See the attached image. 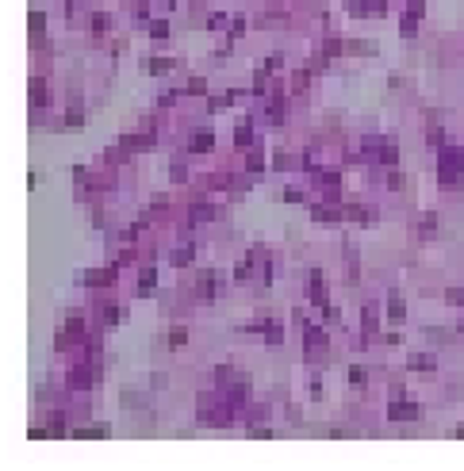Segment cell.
<instances>
[{"label": "cell", "mask_w": 464, "mask_h": 471, "mask_svg": "<svg viewBox=\"0 0 464 471\" xmlns=\"http://www.w3.org/2000/svg\"><path fill=\"white\" fill-rule=\"evenodd\" d=\"M461 165H464L461 150H441V165H437V180H441V188H457V184H461Z\"/></svg>", "instance_id": "6da1fadb"}, {"label": "cell", "mask_w": 464, "mask_h": 471, "mask_svg": "<svg viewBox=\"0 0 464 471\" xmlns=\"http://www.w3.org/2000/svg\"><path fill=\"white\" fill-rule=\"evenodd\" d=\"M388 421H422V406L418 402H399L395 399L388 406Z\"/></svg>", "instance_id": "7a4b0ae2"}, {"label": "cell", "mask_w": 464, "mask_h": 471, "mask_svg": "<svg viewBox=\"0 0 464 471\" xmlns=\"http://www.w3.org/2000/svg\"><path fill=\"white\" fill-rule=\"evenodd\" d=\"M303 345H307L311 357H319L322 349H326V329H322V326H307L303 329Z\"/></svg>", "instance_id": "3957f363"}, {"label": "cell", "mask_w": 464, "mask_h": 471, "mask_svg": "<svg viewBox=\"0 0 464 471\" xmlns=\"http://www.w3.org/2000/svg\"><path fill=\"white\" fill-rule=\"evenodd\" d=\"M211 146H215V134H211V130H196L192 142H188V150H192V154H207Z\"/></svg>", "instance_id": "277c9868"}, {"label": "cell", "mask_w": 464, "mask_h": 471, "mask_svg": "<svg viewBox=\"0 0 464 471\" xmlns=\"http://www.w3.org/2000/svg\"><path fill=\"white\" fill-rule=\"evenodd\" d=\"M92 375H96V371L73 368V371H69V387H73V391H88V387H92Z\"/></svg>", "instance_id": "5b68a950"}, {"label": "cell", "mask_w": 464, "mask_h": 471, "mask_svg": "<svg viewBox=\"0 0 464 471\" xmlns=\"http://www.w3.org/2000/svg\"><path fill=\"white\" fill-rule=\"evenodd\" d=\"M311 303L315 307H326V287H322V272H311Z\"/></svg>", "instance_id": "8992f818"}, {"label": "cell", "mask_w": 464, "mask_h": 471, "mask_svg": "<svg viewBox=\"0 0 464 471\" xmlns=\"http://www.w3.org/2000/svg\"><path fill=\"white\" fill-rule=\"evenodd\" d=\"M406 368H410V371H434V368H437V360L430 357V353H414V357L406 360Z\"/></svg>", "instance_id": "52a82bcc"}, {"label": "cell", "mask_w": 464, "mask_h": 471, "mask_svg": "<svg viewBox=\"0 0 464 471\" xmlns=\"http://www.w3.org/2000/svg\"><path fill=\"white\" fill-rule=\"evenodd\" d=\"M219 280H215V272H207V276H200V299L203 303H211V299H215V291H219Z\"/></svg>", "instance_id": "ba28073f"}, {"label": "cell", "mask_w": 464, "mask_h": 471, "mask_svg": "<svg viewBox=\"0 0 464 471\" xmlns=\"http://www.w3.org/2000/svg\"><path fill=\"white\" fill-rule=\"evenodd\" d=\"M31 104H35V107H46V81L43 77L31 81Z\"/></svg>", "instance_id": "9c48e42d"}, {"label": "cell", "mask_w": 464, "mask_h": 471, "mask_svg": "<svg viewBox=\"0 0 464 471\" xmlns=\"http://www.w3.org/2000/svg\"><path fill=\"white\" fill-rule=\"evenodd\" d=\"M154 280H158V272L142 268V276H138V295H150V291H154Z\"/></svg>", "instance_id": "30bf717a"}, {"label": "cell", "mask_w": 464, "mask_h": 471, "mask_svg": "<svg viewBox=\"0 0 464 471\" xmlns=\"http://www.w3.org/2000/svg\"><path fill=\"white\" fill-rule=\"evenodd\" d=\"M207 218H215V207H207V203H192V222H207Z\"/></svg>", "instance_id": "8fae6325"}, {"label": "cell", "mask_w": 464, "mask_h": 471, "mask_svg": "<svg viewBox=\"0 0 464 471\" xmlns=\"http://www.w3.org/2000/svg\"><path fill=\"white\" fill-rule=\"evenodd\" d=\"M418 19H422V15H414V12H406V15H403V23H399V31H403L406 39H410V35L418 31Z\"/></svg>", "instance_id": "7c38bea8"}, {"label": "cell", "mask_w": 464, "mask_h": 471, "mask_svg": "<svg viewBox=\"0 0 464 471\" xmlns=\"http://www.w3.org/2000/svg\"><path fill=\"white\" fill-rule=\"evenodd\" d=\"M146 69H150V73H169V69H173V61H169V57H150Z\"/></svg>", "instance_id": "4fadbf2b"}, {"label": "cell", "mask_w": 464, "mask_h": 471, "mask_svg": "<svg viewBox=\"0 0 464 471\" xmlns=\"http://www.w3.org/2000/svg\"><path fill=\"white\" fill-rule=\"evenodd\" d=\"M249 142H253V130H249V127H238V130H234V146H238V150H246Z\"/></svg>", "instance_id": "5bb4252c"}, {"label": "cell", "mask_w": 464, "mask_h": 471, "mask_svg": "<svg viewBox=\"0 0 464 471\" xmlns=\"http://www.w3.org/2000/svg\"><path fill=\"white\" fill-rule=\"evenodd\" d=\"M403 303H399V299H395V295H392V303H388V322H403Z\"/></svg>", "instance_id": "9a60e30c"}, {"label": "cell", "mask_w": 464, "mask_h": 471, "mask_svg": "<svg viewBox=\"0 0 464 471\" xmlns=\"http://www.w3.org/2000/svg\"><path fill=\"white\" fill-rule=\"evenodd\" d=\"M100 318H104V326H116L119 318H123V311H119V307H104Z\"/></svg>", "instance_id": "2e32d148"}, {"label": "cell", "mask_w": 464, "mask_h": 471, "mask_svg": "<svg viewBox=\"0 0 464 471\" xmlns=\"http://www.w3.org/2000/svg\"><path fill=\"white\" fill-rule=\"evenodd\" d=\"M150 35H154V39H169V23H165V19H154V23H150Z\"/></svg>", "instance_id": "e0dca14e"}, {"label": "cell", "mask_w": 464, "mask_h": 471, "mask_svg": "<svg viewBox=\"0 0 464 471\" xmlns=\"http://www.w3.org/2000/svg\"><path fill=\"white\" fill-rule=\"evenodd\" d=\"M81 123H85V111H81V107H69V111H65V127H81Z\"/></svg>", "instance_id": "ac0fdd59"}, {"label": "cell", "mask_w": 464, "mask_h": 471, "mask_svg": "<svg viewBox=\"0 0 464 471\" xmlns=\"http://www.w3.org/2000/svg\"><path fill=\"white\" fill-rule=\"evenodd\" d=\"M307 81H311V77H307V69L291 73V92H303V88H307Z\"/></svg>", "instance_id": "d6986e66"}, {"label": "cell", "mask_w": 464, "mask_h": 471, "mask_svg": "<svg viewBox=\"0 0 464 471\" xmlns=\"http://www.w3.org/2000/svg\"><path fill=\"white\" fill-rule=\"evenodd\" d=\"M349 50H353V54H376V43L361 39V43H349Z\"/></svg>", "instance_id": "ffe728a7"}, {"label": "cell", "mask_w": 464, "mask_h": 471, "mask_svg": "<svg viewBox=\"0 0 464 471\" xmlns=\"http://www.w3.org/2000/svg\"><path fill=\"white\" fill-rule=\"evenodd\" d=\"M364 333H376V307H364Z\"/></svg>", "instance_id": "44dd1931"}, {"label": "cell", "mask_w": 464, "mask_h": 471, "mask_svg": "<svg viewBox=\"0 0 464 471\" xmlns=\"http://www.w3.org/2000/svg\"><path fill=\"white\" fill-rule=\"evenodd\" d=\"M43 23H46V15H43V12H31V35H35V39L43 35Z\"/></svg>", "instance_id": "7402d4cb"}, {"label": "cell", "mask_w": 464, "mask_h": 471, "mask_svg": "<svg viewBox=\"0 0 464 471\" xmlns=\"http://www.w3.org/2000/svg\"><path fill=\"white\" fill-rule=\"evenodd\" d=\"M364 379H368V371H364V368H357V364H353V368H349V383H353V387H361Z\"/></svg>", "instance_id": "603a6c76"}, {"label": "cell", "mask_w": 464, "mask_h": 471, "mask_svg": "<svg viewBox=\"0 0 464 471\" xmlns=\"http://www.w3.org/2000/svg\"><path fill=\"white\" fill-rule=\"evenodd\" d=\"M188 261H192V249H176V253H173V264H176V268H184Z\"/></svg>", "instance_id": "cb8c5ba5"}, {"label": "cell", "mask_w": 464, "mask_h": 471, "mask_svg": "<svg viewBox=\"0 0 464 471\" xmlns=\"http://www.w3.org/2000/svg\"><path fill=\"white\" fill-rule=\"evenodd\" d=\"M246 169H249V172H261V169H265V157H261V154H249Z\"/></svg>", "instance_id": "d4e9b609"}, {"label": "cell", "mask_w": 464, "mask_h": 471, "mask_svg": "<svg viewBox=\"0 0 464 471\" xmlns=\"http://www.w3.org/2000/svg\"><path fill=\"white\" fill-rule=\"evenodd\" d=\"M188 92H192V96L207 92V81H203V77H192V81H188Z\"/></svg>", "instance_id": "484cf974"}, {"label": "cell", "mask_w": 464, "mask_h": 471, "mask_svg": "<svg viewBox=\"0 0 464 471\" xmlns=\"http://www.w3.org/2000/svg\"><path fill=\"white\" fill-rule=\"evenodd\" d=\"M184 341H188V333H184V329H169V345H176V349H180Z\"/></svg>", "instance_id": "4316f807"}, {"label": "cell", "mask_w": 464, "mask_h": 471, "mask_svg": "<svg viewBox=\"0 0 464 471\" xmlns=\"http://www.w3.org/2000/svg\"><path fill=\"white\" fill-rule=\"evenodd\" d=\"M265 337H269V345H280L284 333H280V326H265Z\"/></svg>", "instance_id": "83f0119b"}, {"label": "cell", "mask_w": 464, "mask_h": 471, "mask_svg": "<svg viewBox=\"0 0 464 471\" xmlns=\"http://www.w3.org/2000/svg\"><path fill=\"white\" fill-rule=\"evenodd\" d=\"M449 303H457V307H464V287H449V295H445Z\"/></svg>", "instance_id": "f1b7e54d"}, {"label": "cell", "mask_w": 464, "mask_h": 471, "mask_svg": "<svg viewBox=\"0 0 464 471\" xmlns=\"http://www.w3.org/2000/svg\"><path fill=\"white\" fill-rule=\"evenodd\" d=\"M284 200L288 203H303V192H299V188H284Z\"/></svg>", "instance_id": "f546056e"}, {"label": "cell", "mask_w": 464, "mask_h": 471, "mask_svg": "<svg viewBox=\"0 0 464 471\" xmlns=\"http://www.w3.org/2000/svg\"><path fill=\"white\" fill-rule=\"evenodd\" d=\"M92 31L104 35V31H108V15H92Z\"/></svg>", "instance_id": "4dcf8cb0"}, {"label": "cell", "mask_w": 464, "mask_h": 471, "mask_svg": "<svg viewBox=\"0 0 464 471\" xmlns=\"http://www.w3.org/2000/svg\"><path fill=\"white\" fill-rule=\"evenodd\" d=\"M445 142V130L441 127H430V146H441Z\"/></svg>", "instance_id": "1f68e13d"}, {"label": "cell", "mask_w": 464, "mask_h": 471, "mask_svg": "<svg viewBox=\"0 0 464 471\" xmlns=\"http://www.w3.org/2000/svg\"><path fill=\"white\" fill-rule=\"evenodd\" d=\"M437 226V214H422V234H430Z\"/></svg>", "instance_id": "d6a6232c"}, {"label": "cell", "mask_w": 464, "mask_h": 471, "mask_svg": "<svg viewBox=\"0 0 464 471\" xmlns=\"http://www.w3.org/2000/svg\"><path fill=\"white\" fill-rule=\"evenodd\" d=\"M242 31H246V19H234V23H231V43L242 35Z\"/></svg>", "instance_id": "836d02e7"}, {"label": "cell", "mask_w": 464, "mask_h": 471, "mask_svg": "<svg viewBox=\"0 0 464 471\" xmlns=\"http://www.w3.org/2000/svg\"><path fill=\"white\" fill-rule=\"evenodd\" d=\"M169 172H173V180H188V172H184V165H180V161H173V169H169Z\"/></svg>", "instance_id": "e575fe53"}, {"label": "cell", "mask_w": 464, "mask_h": 471, "mask_svg": "<svg viewBox=\"0 0 464 471\" xmlns=\"http://www.w3.org/2000/svg\"><path fill=\"white\" fill-rule=\"evenodd\" d=\"M388 188H403V172H388Z\"/></svg>", "instance_id": "d590c367"}, {"label": "cell", "mask_w": 464, "mask_h": 471, "mask_svg": "<svg viewBox=\"0 0 464 471\" xmlns=\"http://www.w3.org/2000/svg\"><path fill=\"white\" fill-rule=\"evenodd\" d=\"M326 54H342V39H326Z\"/></svg>", "instance_id": "8d00e7d4"}, {"label": "cell", "mask_w": 464, "mask_h": 471, "mask_svg": "<svg viewBox=\"0 0 464 471\" xmlns=\"http://www.w3.org/2000/svg\"><path fill=\"white\" fill-rule=\"evenodd\" d=\"M249 268H253V264H249V261H242V264L234 268V276H238V280H246V276H249Z\"/></svg>", "instance_id": "74e56055"}, {"label": "cell", "mask_w": 464, "mask_h": 471, "mask_svg": "<svg viewBox=\"0 0 464 471\" xmlns=\"http://www.w3.org/2000/svg\"><path fill=\"white\" fill-rule=\"evenodd\" d=\"M276 169H291V157L288 154H276Z\"/></svg>", "instance_id": "f35d334b"}]
</instances>
